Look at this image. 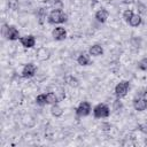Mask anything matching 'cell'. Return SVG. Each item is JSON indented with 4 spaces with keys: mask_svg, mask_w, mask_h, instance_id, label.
<instances>
[{
    "mask_svg": "<svg viewBox=\"0 0 147 147\" xmlns=\"http://www.w3.org/2000/svg\"><path fill=\"white\" fill-rule=\"evenodd\" d=\"M65 21H67V14L60 8L53 9L48 15V22L51 24H62Z\"/></svg>",
    "mask_w": 147,
    "mask_h": 147,
    "instance_id": "cell-1",
    "label": "cell"
},
{
    "mask_svg": "<svg viewBox=\"0 0 147 147\" xmlns=\"http://www.w3.org/2000/svg\"><path fill=\"white\" fill-rule=\"evenodd\" d=\"M57 102H59V99H57V95L54 92L46 93V103L47 105H55Z\"/></svg>",
    "mask_w": 147,
    "mask_h": 147,
    "instance_id": "cell-13",
    "label": "cell"
},
{
    "mask_svg": "<svg viewBox=\"0 0 147 147\" xmlns=\"http://www.w3.org/2000/svg\"><path fill=\"white\" fill-rule=\"evenodd\" d=\"M92 111V106L88 101H82L77 108H76V115L77 117H85L88 116Z\"/></svg>",
    "mask_w": 147,
    "mask_h": 147,
    "instance_id": "cell-5",
    "label": "cell"
},
{
    "mask_svg": "<svg viewBox=\"0 0 147 147\" xmlns=\"http://www.w3.org/2000/svg\"><path fill=\"white\" fill-rule=\"evenodd\" d=\"M133 15H134V13H133L132 9H126V10H124V13H123V18H124L125 22H129Z\"/></svg>",
    "mask_w": 147,
    "mask_h": 147,
    "instance_id": "cell-18",
    "label": "cell"
},
{
    "mask_svg": "<svg viewBox=\"0 0 147 147\" xmlns=\"http://www.w3.org/2000/svg\"><path fill=\"white\" fill-rule=\"evenodd\" d=\"M138 68L142 71H147V57H144L138 62Z\"/></svg>",
    "mask_w": 147,
    "mask_h": 147,
    "instance_id": "cell-19",
    "label": "cell"
},
{
    "mask_svg": "<svg viewBox=\"0 0 147 147\" xmlns=\"http://www.w3.org/2000/svg\"><path fill=\"white\" fill-rule=\"evenodd\" d=\"M92 111L94 118H107L110 115V109L106 103H98Z\"/></svg>",
    "mask_w": 147,
    "mask_h": 147,
    "instance_id": "cell-2",
    "label": "cell"
},
{
    "mask_svg": "<svg viewBox=\"0 0 147 147\" xmlns=\"http://www.w3.org/2000/svg\"><path fill=\"white\" fill-rule=\"evenodd\" d=\"M68 83H69V85H71V86H75V87L78 86V80H77L75 77H72V76L68 78Z\"/></svg>",
    "mask_w": 147,
    "mask_h": 147,
    "instance_id": "cell-20",
    "label": "cell"
},
{
    "mask_svg": "<svg viewBox=\"0 0 147 147\" xmlns=\"http://www.w3.org/2000/svg\"><path fill=\"white\" fill-rule=\"evenodd\" d=\"M52 36L54 38V40L56 41H62L67 38V30L63 26H56L53 31H52Z\"/></svg>",
    "mask_w": 147,
    "mask_h": 147,
    "instance_id": "cell-8",
    "label": "cell"
},
{
    "mask_svg": "<svg viewBox=\"0 0 147 147\" xmlns=\"http://www.w3.org/2000/svg\"><path fill=\"white\" fill-rule=\"evenodd\" d=\"M49 55H51L49 51H48L47 48H45V47H41V48H39V49L37 51V56H38L40 60H47V59L49 57Z\"/></svg>",
    "mask_w": 147,
    "mask_h": 147,
    "instance_id": "cell-15",
    "label": "cell"
},
{
    "mask_svg": "<svg viewBox=\"0 0 147 147\" xmlns=\"http://www.w3.org/2000/svg\"><path fill=\"white\" fill-rule=\"evenodd\" d=\"M129 90H130V83H129L127 80H122V82H119V83L115 86L114 92H115L116 98H117V99H121V98H124V96L127 94Z\"/></svg>",
    "mask_w": 147,
    "mask_h": 147,
    "instance_id": "cell-4",
    "label": "cell"
},
{
    "mask_svg": "<svg viewBox=\"0 0 147 147\" xmlns=\"http://www.w3.org/2000/svg\"><path fill=\"white\" fill-rule=\"evenodd\" d=\"M77 63L79 65H88L91 63V57H90V54H86V53H82L79 54V56L77 57Z\"/></svg>",
    "mask_w": 147,
    "mask_h": 147,
    "instance_id": "cell-12",
    "label": "cell"
},
{
    "mask_svg": "<svg viewBox=\"0 0 147 147\" xmlns=\"http://www.w3.org/2000/svg\"><path fill=\"white\" fill-rule=\"evenodd\" d=\"M37 67L33 63H26L22 69V77L23 78H32L36 75Z\"/></svg>",
    "mask_w": 147,
    "mask_h": 147,
    "instance_id": "cell-7",
    "label": "cell"
},
{
    "mask_svg": "<svg viewBox=\"0 0 147 147\" xmlns=\"http://www.w3.org/2000/svg\"><path fill=\"white\" fill-rule=\"evenodd\" d=\"M141 22H142V18H141V16L140 15H138V14H134L132 17H131V20L127 22L132 28H137L138 25H140L141 24Z\"/></svg>",
    "mask_w": 147,
    "mask_h": 147,
    "instance_id": "cell-14",
    "label": "cell"
},
{
    "mask_svg": "<svg viewBox=\"0 0 147 147\" xmlns=\"http://www.w3.org/2000/svg\"><path fill=\"white\" fill-rule=\"evenodd\" d=\"M88 54L92 55V56H101L103 54V48L101 45L99 44H95V45H92L88 49Z\"/></svg>",
    "mask_w": 147,
    "mask_h": 147,
    "instance_id": "cell-11",
    "label": "cell"
},
{
    "mask_svg": "<svg viewBox=\"0 0 147 147\" xmlns=\"http://www.w3.org/2000/svg\"><path fill=\"white\" fill-rule=\"evenodd\" d=\"M3 36L10 41L18 40L21 38L20 37V31L14 25H7V24L3 25Z\"/></svg>",
    "mask_w": 147,
    "mask_h": 147,
    "instance_id": "cell-3",
    "label": "cell"
},
{
    "mask_svg": "<svg viewBox=\"0 0 147 147\" xmlns=\"http://www.w3.org/2000/svg\"><path fill=\"white\" fill-rule=\"evenodd\" d=\"M18 41L21 42V45L24 48H32L36 45V37L32 34H26L24 37H21L18 39Z\"/></svg>",
    "mask_w": 147,
    "mask_h": 147,
    "instance_id": "cell-6",
    "label": "cell"
},
{
    "mask_svg": "<svg viewBox=\"0 0 147 147\" xmlns=\"http://www.w3.org/2000/svg\"><path fill=\"white\" fill-rule=\"evenodd\" d=\"M108 16H109V13H108V10H106L105 8H101V9H99V10L95 13V20H96L99 23H105V22L107 21Z\"/></svg>",
    "mask_w": 147,
    "mask_h": 147,
    "instance_id": "cell-10",
    "label": "cell"
},
{
    "mask_svg": "<svg viewBox=\"0 0 147 147\" xmlns=\"http://www.w3.org/2000/svg\"><path fill=\"white\" fill-rule=\"evenodd\" d=\"M51 113H52V115H53L54 117H61V116L63 115V110H62V108H61L57 103L52 105V107H51Z\"/></svg>",
    "mask_w": 147,
    "mask_h": 147,
    "instance_id": "cell-16",
    "label": "cell"
},
{
    "mask_svg": "<svg viewBox=\"0 0 147 147\" xmlns=\"http://www.w3.org/2000/svg\"><path fill=\"white\" fill-rule=\"evenodd\" d=\"M142 96H144V98H145V99H146V100H147V91H146V92H145V93H144V95H142Z\"/></svg>",
    "mask_w": 147,
    "mask_h": 147,
    "instance_id": "cell-21",
    "label": "cell"
},
{
    "mask_svg": "<svg viewBox=\"0 0 147 147\" xmlns=\"http://www.w3.org/2000/svg\"><path fill=\"white\" fill-rule=\"evenodd\" d=\"M36 103L39 105V106H45L47 105L46 103V93H40L37 95L36 98Z\"/></svg>",
    "mask_w": 147,
    "mask_h": 147,
    "instance_id": "cell-17",
    "label": "cell"
},
{
    "mask_svg": "<svg viewBox=\"0 0 147 147\" xmlns=\"http://www.w3.org/2000/svg\"><path fill=\"white\" fill-rule=\"evenodd\" d=\"M133 108L137 111H144L147 109V100L142 96V98H137L133 100Z\"/></svg>",
    "mask_w": 147,
    "mask_h": 147,
    "instance_id": "cell-9",
    "label": "cell"
}]
</instances>
